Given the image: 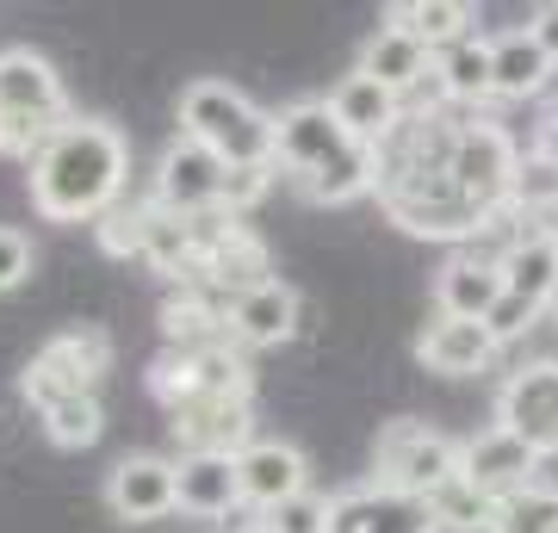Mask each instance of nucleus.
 <instances>
[{
  "instance_id": "obj_1",
  "label": "nucleus",
  "mask_w": 558,
  "mask_h": 533,
  "mask_svg": "<svg viewBox=\"0 0 558 533\" xmlns=\"http://www.w3.org/2000/svg\"><path fill=\"white\" fill-rule=\"evenodd\" d=\"M124 180H131V143L106 119L57 124L38 156L25 161L32 211L50 223H100L124 198Z\"/></svg>"
},
{
  "instance_id": "obj_2",
  "label": "nucleus",
  "mask_w": 558,
  "mask_h": 533,
  "mask_svg": "<svg viewBox=\"0 0 558 533\" xmlns=\"http://www.w3.org/2000/svg\"><path fill=\"white\" fill-rule=\"evenodd\" d=\"M180 137L205 143L223 168H274V112L230 81H193L180 94Z\"/></svg>"
},
{
  "instance_id": "obj_3",
  "label": "nucleus",
  "mask_w": 558,
  "mask_h": 533,
  "mask_svg": "<svg viewBox=\"0 0 558 533\" xmlns=\"http://www.w3.org/2000/svg\"><path fill=\"white\" fill-rule=\"evenodd\" d=\"M69 94H62V75L50 69V57L25 50V44H7L0 50V156L7 161H32L44 149V137L69 124Z\"/></svg>"
},
{
  "instance_id": "obj_4",
  "label": "nucleus",
  "mask_w": 558,
  "mask_h": 533,
  "mask_svg": "<svg viewBox=\"0 0 558 533\" xmlns=\"http://www.w3.org/2000/svg\"><path fill=\"white\" fill-rule=\"evenodd\" d=\"M379 205L391 211L398 230L410 237H435V242H465L490 211H478L472 198L459 193V180L447 168H410V174H385L379 180Z\"/></svg>"
},
{
  "instance_id": "obj_5",
  "label": "nucleus",
  "mask_w": 558,
  "mask_h": 533,
  "mask_svg": "<svg viewBox=\"0 0 558 533\" xmlns=\"http://www.w3.org/2000/svg\"><path fill=\"white\" fill-rule=\"evenodd\" d=\"M106 373H112V336L94 329V323H81V329H62V336L44 341L38 360L25 366L20 391L32 410H44L57 397H94Z\"/></svg>"
},
{
  "instance_id": "obj_6",
  "label": "nucleus",
  "mask_w": 558,
  "mask_h": 533,
  "mask_svg": "<svg viewBox=\"0 0 558 533\" xmlns=\"http://www.w3.org/2000/svg\"><path fill=\"white\" fill-rule=\"evenodd\" d=\"M373 465H379L385 490H403V496H416V502H428V490H440V484L459 472V440L428 428V422L398 415V422H385L379 440H373Z\"/></svg>"
},
{
  "instance_id": "obj_7",
  "label": "nucleus",
  "mask_w": 558,
  "mask_h": 533,
  "mask_svg": "<svg viewBox=\"0 0 558 533\" xmlns=\"http://www.w3.org/2000/svg\"><path fill=\"white\" fill-rule=\"evenodd\" d=\"M490 428L515 435L534 459L558 453V360H527L490 397Z\"/></svg>"
},
{
  "instance_id": "obj_8",
  "label": "nucleus",
  "mask_w": 558,
  "mask_h": 533,
  "mask_svg": "<svg viewBox=\"0 0 558 533\" xmlns=\"http://www.w3.org/2000/svg\"><path fill=\"white\" fill-rule=\"evenodd\" d=\"M156 391L168 410H180V403H248V360L236 354V341L180 348L156 366Z\"/></svg>"
},
{
  "instance_id": "obj_9",
  "label": "nucleus",
  "mask_w": 558,
  "mask_h": 533,
  "mask_svg": "<svg viewBox=\"0 0 558 533\" xmlns=\"http://www.w3.org/2000/svg\"><path fill=\"white\" fill-rule=\"evenodd\" d=\"M348 149H354V137L336 124V112L323 99H299V106L274 112V168H286L299 193L317 174H329Z\"/></svg>"
},
{
  "instance_id": "obj_10",
  "label": "nucleus",
  "mask_w": 558,
  "mask_h": 533,
  "mask_svg": "<svg viewBox=\"0 0 558 533\" xmlns=\"http://www.w3.org/2000/svg\"><path fill=\"white\" fill-rule=\"evenodd\" d=\"M515 137L490 119H459V137H453V168L447 174L459 180V193L472 198L478 211H502L509 198V180H515Z\"/></svg>"
},
{
  "instance_id": "obj_11",
  "label": "nucleus",
  "mask_w": 558,
  "mask_h": 533,
  "mask_svg": "<svg viewBox=\"0 0 558 533\" xmlns=\"http://www.w3.org/2000/svg\"><path fill=\"white\" fill-rule=\"evenodd\" d=\"M223 180H230V168H223L205 143L174 137L156 161V211L186 218V223L211 218V211H223Z\"/></svg>"
},
{
  "instance_id": "obj_12",
  "label": "nucleus",
  "mask_w": 558,
  "mask_h": 533,
  "mask_svg": "<svg viewBox=\"0 0 558 533\" xmlns=\"http://www.w3.org/2000/svg\"><path fill=\"white\" fill-rule=\"evenodd\" d=\"M236 490H242V509H279L286 496L311 490V459L292 447V440H274V435H255L248 447L236 453Z\"/></svg>"
},
{
  "instance_id": "obj_13",
  "label": "nucleus",
  "mask_w": 558,
  "mask_h": 533,
  "mask_svg": "<svg viewBox=\"0 0 558 533\" xmlns=\"http://www.w3.org/2000/svg\"><path fill=\"white\" fill-rule=\"evenodd\" d=\"M329 533H440L428 502L403 490H385L379 477L373 484H354V490L329 496Z\"/></svg>"
},
{
  "instance_id": "obj_14",
  "label": "nucleus",
  "mask_w": 558,
  "mask_h": 533,
  "mask_svg": "<svg viewBox=\"0 0 558 533\" xmlns=\"http://www.w3.org/2000/svg\"><path fill=\"white\" fill-rule=\"evenodd\" d=\"M223 329H230L236 348H279V341L299 336V292L286 279H260V286L230 298Z\"/></svg>"
},
{
  "instance_id": "obj_15",
  "label": "nucleus",
  "mask_w": 558,
  "mask_h": 533,
  "mask_svg": "<svg viewBox=\"0 0 558 533\" xmlns=\"http://www.w3.org/2000/svg\"><path fill=\"white\" fill-rule=\"evenodd\" d=\"M459 477L465 484H478L490 502H502V496L527 490L539 477V459L521 447L515 435H502V428H484V435L459 440Z\"/></svg>"
},
{
  "instance_id": "obj_16",
  "label": "nucleus",
  "mask_w": 558,
  "mask_h": 533,
  "mask_svg": "<svg viewBox=\"0 0 558 533\" xmlns=\"http://www.w3.org/2000/svg\"><path fill=\"white\" fill-rule=\"evenodd\" d=\"M106 509L119 521H161L174 514V459L131 453L106 472Z\"/></svg>"
},
{
  "instance_id": "obj_17",
  "label": "nucleus",
  "mask_w": 558,
  "mask_h": 533,
  "mask_svg": "<svg viewBox=\"0 0 558 533\" xmlns=\"http://www.w3.org/2000/svg\"><path fill=\"white\" fill-rule=\"evenodd\" d=\"M329 112H336V124L348 131L354 143H373L379 149L391 131H398V119H403V99L391 94V87H379L373 75H360V69H348V75L329 87V99H323Z\"/></svg>"
},
{
  "instance_id": "obj_18",
  "label": "nucleus",
  "mask_w": 558,
  "mask_h": 533,
  "mask_svg": "<svg viewBox=\"0 0 558 533\" xmlns=\"http://www.w3.org/2000/svg\"><path fill=\"white\" fill-rule=\"evenodd\" d=\"M497 341L484 323H459V316H435L428 329L416 336V360L440 378H472V373H490L497 366Z\"/></svg>"
},
{
  "instance_id": "obj_19",
  "label": "nucleus",
  "mask_w": 558,
  "mask_h": 533,
  "mask_svg": "<svg viewBox=\"0 0 558 533\" xmlns=\"http://www.w3.org/2000/svg\"><path fill=\"white\" fill-rule=\"evenodd\" d=\"M174 509L199 514V521H223L242 509L236 490V459L230 453H180L174 459Z\"/></svg>"
},
{
  "instance_id": "obj_20",
  "label": "nucleus",
  "mask_w": 558,
  "mask_h": 533,
  "mask_svg": "<svg viewBox=\"0 0 558 533\" xmlns=\"http://www.w3.org/2000/svg\"><path fill=\"white\" fill-rule=\"evenodd\" d=\"M168 428H174L180 453H230L236 459L255 440V410L248 403H180V410H168Z\"/></svg>"
},
{
  "instance_id": "obj_21",
  "label": "nucleus",
  "mask_w": 558,
  "mask_h": 533,
  "mask_svg": "<svg viewBox=\"0 0 558 533\" xmlns=\"http://www.w3.org/2000/svg\"><path fill=\"white\" fill-rule=\"evenodd\" d=\"M354 69H360V75H373L379 87H391L398 99H410L422 81H435V57H428L410 32H398V25H379L373 38L360 44Z\"/></svg>"
},
{
  "instance_id": "obj_22",
  "label": "nucleus",
  "mask_w": 558,
  "mask_h": 533,
  "mask_svg": "<svg viewBox=\"0 0 558 533\" xmlns=\"http://www.w3.org/2000/svg\"><path fill=\"white\" fill-rule=\"evenodd\" d=\"M502 298V267H484V261L447 255L435 274V311L459 316V323H484Z\"/></svg>"
},
{
  "instance_id": "obj_23",
  "label": "nucleus",
  "mask_w": 558,
  "mask_h": 533,
  "mask_svg": "<svg viewBox=\"0 0 558 533\" xmlns=\"http://www.w3.org/2000/svg\"><path fill=\"white\" fill-rule=\"evenodd\" d=\"M546 81H553V62L527 38V25L490 38V99H534L546 94Z\"/></svg>"
},
{
  "instance_id": "obj_24",
  "label": "nucleus",
  "mask_w": 558,
  "mask_h": 533,
  "mask_svg": "<svg viewBox=\"0 0 558 533\" xmlns=\"http://www.w3.org/2000/svg\"><path fill=\"white\" fill-rule=\"evenodd\" d=\"M435 87H440V99H453V106L490 99V38H484V32H465L459 44L435 50Z\"/></svg>"
},
{
  "instance_id": "obj_25",
  "label": "nucleus",
  "mask_w": 558,
  "mask_h": 533,
  "mask_svg": "<svg viewBox=\"0 0 558 533\" xmlns=\"http://www.w3.org/2000/svg\"><path fill=\"white\" fill-rule=\"evenodd\" d=\"M502 292L527 298V304H553L558 292V237L553 230H527V237L509 249V261H502Z\"/></svg>"
},
{
  "instance_id": "obj_26",
  "label": "nucleus",
  "mask_w": 558,
  "mask_h": 533,
  "mask_svg": "<svg viewBox=\"0 0 558 533\" xmlns=\"http://www.w3.org/2000/svg\"><path fill=\"white\" fill-rule=\"evenodd\" d=\"M472 20H478V13H472L465 0H398V7L385 13V25L410 32V38H416L428 57L465 38V32H472Z\"/></svg>"
},
{
  "instance_id": "obj_27",
  "label": "nucleus",
  "mask_w": 558,
  "mask_h": 533,
  "mask_svg": "<svg viewBox=\"0 0 558 533\" xmlns=\"http://www.w3.org/2000/svg\"><path fill=\"white\" fill-rule=\"evenodd\" d=\"M502 211L515 223H527V230H553L558 218V161L546 156H527L515 161V180H509V198H502Z\"/></svg>"
},
{
  "instance_id": "obj_28",
  "label": "nucleus",
  "mask_w": 558,
  "mask_h": 533,
  "mask_svg": "<svg viewBox=\"0 0 558 533\" xmlns=\"http://www.w3.org/2000/svg\"><path fill=\"white\" fill-rule=\"evenodd\" d=\"M428 514H435L440 533H490L497 521V502L478 490V484H465V477H447L440 490H428Z\"/></svg>"
},
{
  "instance_id": "obj_29",
  "label": "nucleus",
  "mask_w": 558,
  "mask_h": 533,
  "mask_svg": "<svg viewBox=\"0 0 558 533\" xmlns=\"http://www.w3.org/2000/svg\"><path fill=\"white\" fill-rule=\"evenodd\" d=\"M490 533H558V484L534 477L527 490L502 496V502H497V521H490Z\"/></svg>"
},
{
  "instance_id": "obj_30",
  "label": "nucleus",
  "mask_w": 558,
  "mask_h": 533,
  "mask_svg": "<svg viewBox=\"0 0 558 533\" xmlns=\"http://www.w3.org/2000/svg\"><path fill=\"white\" fill-rule=\"evenodd\" d=\"M44 435L57 440V447H94V440L106 435V410L100 397H57V403H44Z\"/></svg>"
},
{
  "instance_id": "obj_31",
  "label": "nucleus",
  "mask_w": 558,
  "mask_h": 533,
  "mask_svg": "<svg viewBox=\"0 0 558 533\" xmlns=\"http://www.w3.org/2000/svg\"><path fill=\"white\" fill-rule=\"evenodd\" d=\"M260 528H267V533H329V496H323V490L286 496L279 509L260 514Z\"/></svg>"
},
{
  "instance_id": "obj_32",
  "label": "nucleus",
  "mask_w": 558,
  "mask_h": 533,
  "mask_svg": "<svg viewBox=\"0 0 558 533\" xmlns=\"http://www.w3.org/2000/svg\"><path fill=\"white\" fill-rule=\"evenodd\" d=\"M539 323V304H527V298H515V292H502L497 298V311L484 316V329H490V341L497 348H509V341H521L527 329Z\"/></svg>"
},
{
  "instance_id": "obj_33",
  "label": "nucleus",
  "mask_w": 558,
  "mask_h": 533,
  "mask_svg": "<svg viewBox=\"0 0 558 533\" xmlns=\"http://www.w3.org/2000/svg\"><path fill=\"white\" fill-rule=\"evenodd\" d=\"M32 237L25 230H13V223H0V298L20 292L25 279H32Z\"/></svg>"
},
{
  "instance_id": "obj_34",
  "label": "nucleus",
  "mask_w": 558,
  "mask_h": 533,
  "mask_svg": "<svg viewBox=\"0 0 558 533\" xmlns=\"http://www.w3.org/2000/svg\"><path fill=\"white\" fill-rule=\"evenodd\" d=\"M267 186H274V168H230V180H223V211H230V218L248 211Z\"/></svg>"
},
{
  "instance_id": "obj_35",
  "label": "nucleus",
  "mask_w": 558,
  "mask_h": 533,
  "mask_svg": "<svg viewBox=\"0 0 558 533\" xmlns=\"http://www.w3.org/2000/svg\"><path fill=\"white\" fill-rule=\"evenodd\" d=\"M527 38L546 50V62L558 69V0H546V7H534V20H527Z\"/></svg>"
},
{
  "instance_id": "obj_36",
  "label": "nucleus",
  "mask_w": 558,
  "mask_h": 533,
  "mask_svg": "<svg viewBox=\"0 0 558 533\" xmlns=\"http://www.w3.org/2000/svg\"><path fill=\"white\" fill-rule=\"evenodd\" d=\"M534 156H546V161H558V106L539 119V137H534Z\"/></svg>"
},
{
  "instance_id": "obj_37",
  "label": "nucleus",
  "mask_w": 558,
  "mask_h": 533,
  "mask_svg": "<svg viewBox=\"0 0 558 533\" xmlns=\"http://www.w3.org/2000/svg\"><path fill=\"white\" fill-rule=\"evenodd\" d=\"M236 533H267V528H260V521H248V528H236Z\"/></svg>"
},
{
  "instance_id": "obj_38",
  "label": "nucleus",
  "mask_w": 558,
  "mask_h": 533,
  "mask_svg": "<svg viewBox=\"0 0 558 533\" xmlns=\"http://www.w3.org/2000/svg\"><path fill=\"white\" fill-rule=\"evenodd\" d=\"M546 311H553V323H558V292H553V304H546Z\"/></svg>"
},
{
  "instance_id": "obj_39",
  "label": "nucleus",
  "mask_w": 558,
  "mask_h": 533,
  "mask_svg": "<svg viewBox=\"0 0 558 533\" xmlns=\"http://www.w3.org/2000/svg\"><path fill=\"white\" fill-rule=\"evenodd\" d=\"M553 237H558V218H553Z\"/></svg>"
}]
</instances>
